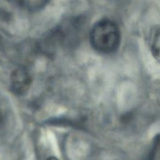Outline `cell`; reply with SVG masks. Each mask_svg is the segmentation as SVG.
Returning a JSON list of instances; mask_svg holds the SVG:
<instances>
[{
    "label": "cell",
    "instance_id": "6da1fadb",
    "mask_svg": "<svg viewBox=\"0 0 160 160\" xmlns=\"http://www.w3.org/2000/svg\"><path fill=\"white\" fill-rule=\"evenodd\" d=\"M120 31L117 24L108 19L98 21L92 26L89 40L92 48L101 53L115 51L120 43Z\"/></svg>",
    "mask_w": 160,
    "mask_h": 160
},
{
    "label": "cell",
    "instance_id": "5b68a950",
    "mask_svg": "<svg viewBox=\"0 0 160 160\" xmlns=\"http://www.w3.org/2000/svg\"><path fill=\"white\" fill-rule=\"evenodd\" d=\"M47 160H59V159H57V158H55V157H50V158H49Z\"/></svg>",
    "mask_w": 160,
    "mask_h": 160
},
{
    "label": "cell",
    "instance_id": "3957f363",
    "mask_svg": "<svg viewBox=\"0 0 160 160\" xmlns=\"http://www.w3.org/2000/svg\"><path fill=\"white\" fill-rule=\"evenodd\" d=\"M49 0H18L21 6L29 12H36L43 9Z\"/></svg>",
    "mask_w": 160,
    "mask_h": 160
},
{
    "label": "cell",
    "instance_id": "7a4b0ae2",
    "mask_svg": "<svg viewBox=\"0 0 160 160\" xmlns=\"http://www.w3.org/2000/svg\"><path fill=\"white\" fill-rule=\"evenodd\" d=\"M32 78L24 69L19 68L14 70L10 77V88L12 93L17 96L25 94L30 89Z\"/></svg>",
    "mask_w": 160,
    "mask_h": 160
},
{
    "label": "cell",
    "instance_id": "277c9868",
    "mask_svg": "<svg viewBox=\"0 0 160 160\" xmlns=\"http://www.w3.org/2000/svg\"><path fill=\"white\" fill-rule=\"evenodd\" d=\"M151 39V49L154 58L159 61V28L155 29L152 32Z\"/></svg>",
    "mask_w": 160,
    "mask_h": 160
}]
</instances>
